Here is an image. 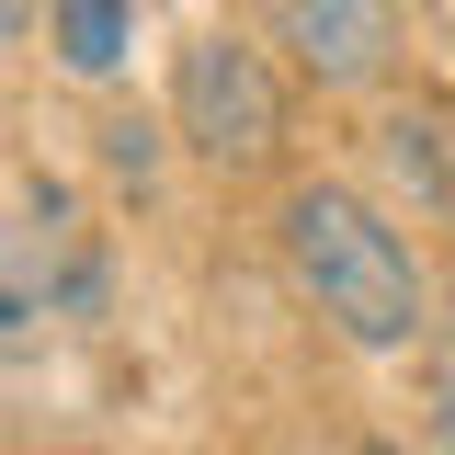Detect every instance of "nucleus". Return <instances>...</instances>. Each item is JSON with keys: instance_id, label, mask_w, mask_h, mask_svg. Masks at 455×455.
<instances>
[{"instance_id": "423d86ee", "label": "nucleus", "mask_w": 455, "mask_h": 455, "mask_svg": "<svg viewBox=\"0 0 455 455\" xmlns=\"http://www.w3.org/2000/svg\"><path fill=\"white\" fill-rule=\"evenodd\" d=\"M46 319H57V274L35 262V239H23V251H0V353H23Z\"/></svg>"}, {"instance_id": "f03ea898", "label": "nucleus", "mask_w": 455, "mask_h": 455, "mask_svg": "<svg viewBox=\"0 0 455 455\" xmlns=\"http://www.w3.org/2000/svg\"><path fill=\"white\" fill-rule=\"evenodd\" d=\"M171 137L205 171H274L284 160V80L239 35H182L171 57Z\"/></svg>"}, {"instance_id": "f257e3e1", "label": "nucleus", "mask_w": 455, "mask_h": 455, "mask_svg": "<svg viewBox=\"0 0 455 455\" xmlns=\"http://www.w3.org/2000/svg\"><path fill=\"white\" fill-rule=\"evenodd\" d=\"M274 251H284V284H296L353 353H410V341L433 331V274H421L410 228H398L387 205H364L353 182H284Z\"/></svg>"}, {"instance_id": "39448f33", "label": "nucleus", "mask_w": 455, "mask_h": 455, "mask_svg": "<svg viewBox=\"0 0 455 455\" xmlns=\"http://www.w3.org/2000/svg\"><path fill=\"white\" fill-rule=\"evenodd\" d=\"M376 160H387L421 205H455V160H444V125H433V114H387V125H376Z\"/></svg>"}, {"instance_id": "1a4fd4ad", "label": "nucleus", "mask_w": 455, "mask_h": 455, "mask_svg": "<svg viewBox=\"0 0 455 455\" xmlns=\"http://www.w3.org/2000/svg\"><path fill=\"white\" fill-rule=\"evenodd\" d=\"M353 455H398V444H353Z\"/></svg>"}, {"instance_id": "20e7f679", "label": "nucleus", "mask_w": 455, "mask_h": 455, "mask_svg": "<svg viewBox=\"0 0 455 455\" xmlns=\"http://www.w3.org/2000/svg\"><path fill=\"white\" fill-rule=\"evenodd\" d=\"M125 35H137V0H57L46 12V46L80 68V80H103L114 57H125Z\"/></svg>"}, {"instance_id": "7ed1b4c3", "label": "nucleus", "mask_w": 455, "mask_h": 455, "mask_svg": "<svg viewBox=\"0 0 455 455\" xmlns=\"http://www.w3.org/2000/svg\"><path fill=\"white\" fill-rule=\"evenodd\" d=\"M251 12L319 92H376L398 68V0H251Z\"/></svg>"}, {"instance_id": "0eeeda50", "label": "nucleus", "mask_w": 455, "mask_h": 455, "mask_svg": "<svg viewBox=\"0 0 455 455\" xmlns=\"http://www.w3.org/2000/svg\"><path fill=\"white\" fill-rule=\"evenodd\" d=\"M433 433H444V455H455V307L433 319Z\"/></svg>"}, {"instance_id": "6e6552de", "label": "nucleus", "mask_w": 455, "mask_h": 455, "mask_svg": "<svg viewBox=\"0 0 455 455\" xmlns=\"http://www.w3.org/2000/svg\"><path fill=\"white\" fill-rule=\"evenodd\" d=\"M46 12H57V0H0V57L35 46V23H46Z\"/></svg>"}]
</instances>
